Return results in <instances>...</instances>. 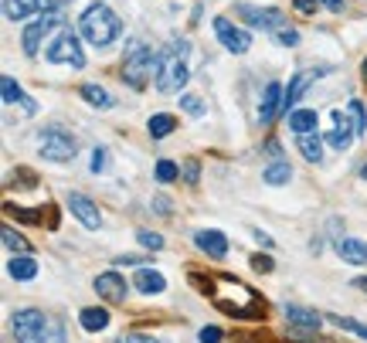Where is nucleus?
Returning a JSON list of instances; mask_svg holds the SVG:
<instances>
[{
  "instance_id": "44",
  "label": "nucleus",
  "mask_w": 367,
  "mask_h": 343,
  "mask_svg": "<svg viewBox=\"0 0 367 343\" xmlns=\"http://www.w3.org/2000/svg\"><path fill=\"white\" fill-rule=\"evenodd\" d=\"M255 238H259V245H265V249H272V238L265 232H255Z\"/></svg>"
},
{
  "instance_id": "43",
  "label": "nucleus",
  "mask_w": 367,
  "mask_h": 343,
  "mask_svg": "<svg viewBox=\"0 0 367 343\" xmlns=\"http://www.w3.org/2000/svg\"><path fill=\"white\" fill-rule=\"evenodd\" d=\"M323 7H330V11H344V0H320Z\"/></svg>"
},
{
  "instance_id": "26",
  "label": "nucleus",
  "mask_w": 367,
  "mask_h": 343,
  "mask_svg": "<svg viewBox=\"0 0 367 343\" xmlns=\"http://www.w3.org/2000/svg\"><path fill=\"white\" fill-rule=\"evenodd\" d=\"M147 129H150L153 140H164V136H170V133L177 129V119H174V116H167V112H160V116H150Z\"/></svg>"
},
{
  "instance_id": "2",
  "label": "nucleus",
  "mask_w": 367,
  "mask_h": 343,
  "mask_svg": "<svg viewBox=\"0 0 367 343\" xmlns=\"http://www.w3.org/2000/svg\"><path fill=\"white\" fill-rule=\"evenodd\" d=\"M14 340L17 343H65L61 327L55 320H48L41 310H17L14 312Z\"/></svg>"
},
{
  "instance_id": "33",
  "label": "nucleus",
  "mask_w": 367,
  "mask_h": 343,
  "mask_svg": "<svg viewBox=\"0 0 367 343\" xmlns=\"http://www.w3.org/2000/svg\"><path fill=\"white\" fill-rule=\"evenodd\" d=\"M106 167H109V153L102 146H95V150H92V173H102Z\"/></svg>"
},
{
  "instance_id": "18",
  "label": "nucleus",
  "mask_w": 367,
  "mask_h": 343,
  "mask_svg": "<svg viewBox=\"0 0 367 343\" xmlns=\"http://www.w3.org/2000/svg\"><path fill=\"white\" fill-rule=\"evenodd\" d=\"M137 289L139 293H147V296H160L164 289H167V279L156 272V268H147V266H139L137 272Z\"/></svg>"
},
{
  "instance_id": "11",
  "label": "nucleus",
  "mask_w": 367,
  "mask_h": 343,
  "mask_svg": "<svg viewBox=\"0 0 367 343\" xmlns=\"http://www.w3.org/2000/svg\"><path fill=\"white\" fill-rule=\"evenodd\" d=\"M330 119H334V129L326 133V143H330L334 150H340V153H344V150H347V146L353 143V136H357V129H353V126L347 123V116H344L340 109L330 112Z\"/></svg>"
},
{
  "instance_id": "34",
  "label": "nucleus",
  "mask_w": 367,
  "mask_h": 343,
  "mask_svg": "<svg viewBox=\"0 0 367 343\" xmlns=\"http://www.w3.org/2000/svg\"><path fill=\"white\" fill-rule=\"evenodd\" d=\"M181 106L191 112V116H204V106H201L198 95H181Z\"/></svg>"
},
{
  "instance_id": "24",
  "label": "nucleus",
  "mask_w": 367,
  "mask_h": 343,
  "mask_svg": "<svg viewBox=\"0 0 367 343\" xmlns=\"http://www.w3.org/2000/svg\"><path fill=\"white\" fill-rule=\"evenodd\" d=\"M78 323H82V330H89V333H99V330L109 327V312L99 310V306H89V310L78 312Z\"/></svg>"
},
{
  "instance_id": "14",
  "label": "nucleus",
  "mask_w": 367,
  "mask_h": 343,
  "mask_svg": "<svg viewBox=\"0 0 367 343\" xmlns=\"http://www.w3.org/2000/svg\"><path fill=\"white\" fill-rule=\"evenodd\" d=\"M282 99H286V95H282V85H279V82H269V85H265V92H262V106H259V119L265 126L279 116V109H282Z\"/></svg>"
},
{
  "instance_id": "45",
  "label": "nucleus",
  "mask_w": 367,
  "mask_h": 343,
  "mask_svg": "<svg viewBox=\"0 0 367 343\" xmlns=\"http://www.w3.org/2000/svg\"><path fill=\"white\" fill-rule=\"evenodd\" d=\"M353 285H357V289H364V293H367V276H361V279H353Z\"/></svg>"
},
{
  "instance_id": "16",
  "label": "nucleus",
  "mask_w": 367,
  "mask_h": 343,
  "mask_svg": "<svg viewBox=\"0 0 367 343\" xmlns=\"http://www.w3.org/2000/svg\"><path fill=\"white\" fill-rule=\"evenodd\" d=\"M0 92H4V102H7V106H21V109L28 112V116H34V112H38L34 99H28V95L21 92V85H17L11 75L0 78Z\"/></svg>"
},
{
  "instance_id": "4",
  "label": "nucleus",
  "mask_w": 367,
  "mask_h": 343,
  "mask_svg": "<svg viewBox=\"0 0 367 343\" xmlns=\"http://www.w3.org/2000/svg\"><path fill=\"white\" fill-rule=\"evenodd\" d=\"M156 68H160V51H153L147 45H133L126 51V62H122V78L133 89H147V82L156 78Z\"/></svg>"
},
{
  "instance_id": "5",
  "label": "nucleus",
  "mask_w": 367,
  "mask_h": 343,
  "mask_svg": "<svg viewBox=\"0 0 367 343\" xmlns=\"http://www.w3.org/2000/svg\"><path fill=\"white\" fill-rule=\"evenodd\" d=\"M45 58L51 65H72V68H82V65H85V55H82V48H78V38L68 24H61L58 31H55V38L48 41Z\"/></svg>"
},
{
  "instance_id": "36",
  "label": "nucleus",
  "mask_w": 367,
  "mask_h": 343,
  "mask_svg": "<svg viewBox=\"0 0 367 343\" xmlns=\"http://www.w3.org/2000/svg\"><path fill=\"white\" fill-rule=\"evenodd\" d=\"M198 173H201L198 160H187V163H184V180H187V184H198Z\"/></svg>"
},
{
  "instance_id": "9",
  "label": "nucleus",
  "mask_w": 367,
  "mask_h": 343,
  "mask_svg": "<svg viewBox=\"0 0 367 343\" xmlns=\"http://www.w3.org/2000/svg\"><path fill=\"white\" fill-rule=\"evenodd\" d=\"M238 14L252 24V28H262V31H282V14L275 7H252V4H238Z\"/></svg>"
},
{
  "instance_id": "12",
  "label": "nucleus",
  "mask_w": 367,
  "mask_h": 343,
  "mask_svg": "<svg viewBox=\"0 0 367 343\" xmlns=\"http://www.w3.org/2000/svg\"><path fill=\"white\" fill-rule=\"evenodd\" d=\"M95 293L106 303H122L126 299V279L119 272H102V276H95Z\"/></svg>"
},
{
  "instance_id": "21",
  "label": "nucleus",
  "mask_w": 367,
  "mask_h": 343,
  "mask_svg": "<svg viewBox=\"0 0 367 343\" xmlns=\"http://www.w3.org/2000/svg\"><path fill=\"white\" fill-rule=\"evenodd\" d=\"M41 11V0H4V14L7 21H28L31 14Z\"/></svg>"
},
{
  "instance_id": "20",
  "label": "nucleus",
  "mask_w": 367,
  "mask_h": 343,
  "mask_svg": "<svg viewBox=\"0 0 367 343\" xmlns=\"http://www.w3.org/2000/svg\"><path fill=\"white\" fill-rule=\"evenodd\" d=\"M317 78V72H299V75H292V82H289V89H286V99H282V109L289 112L296 102H299V95L309 89V82Z\"/></svg>"
},
{
  "instance_id": "39",
  "label": "nucleus",
  "mask_w": 367,
  "mask_h": 343,
  "mask_svg": "<svg viewBox=\"0 0 367 343\" xmlns=\"http://www.w3.org/2000/svg\"><path fill=\"white\" fill-rule=\"evenodd\" d=\"M116 266H150L143 255H122V258H116Z\"/></svg>"
},
{
  "instance_id": "15",
  "label": "nucleus",
  "mask_w": 367,
  "mask_h": 343,
  "mask_svg": "<svg viewBox=\"0 0 367 343\" xmlns=\"http://www.w3.org/2000/svg\"><path fill=\"white\" fill-rule=\"evenodd\" d=\"M194 245H198L204 255H211V258H225V255H228V238H225L221 232H214V228L211 232L194 234Z\"/></svg>"
},
{
  "instance_id": "47",
  "label": "nucleus",
  "mask_w": 367,
  "mask_h": 343,
  "mask_svg": "<svg viewBox=\"0 0 367 343\" xmlns=\"http://www.w3.org/2000/svg\"><path fill=\"white\" fill-rule=\"evenodd\" d=\"M361 75H364V82H367V62H364V68H361Z\"/></svg>"
},
{
  "instance_id": "10",
  "label": "nucleus",
  "mask_w": 367,
  "mask_h": 343,
  "mask_svg": "<svg viewBox=\"0 0 367 343\" xmlns=\"http://www.w3.org/2000/svg\"><path fill=\"white\" fill-rule=\"evenodd\" d=\"M68 211H72V214H75V218L82 221V224H85L89 232H95V228L102 224V214H99V207H95V204H92L85 194H68Z\"/></svg>"
},
{
  "instance_id": "41",
  "label": "nucleus",
  "mask_w": 367,
  "mask_h": 343,
  "mask_svg": "<svg viewBox=\"0 0 367 343\" xmlns=\"http://www.w3.org/2000/svg\"><path fill=\"white\" fill-rule=\"evenodd\" d=\"M122 343H160V340H153V337H143V333H126V337H122Z\"/></svg>"
},
{
  "instance_id": "17",
  "label": "nucleus",
  "mask_w": 367,
  "mask_h": 343,
  "mask_svg": "<svg viewBox=\"0 0 367 343\" xmlns=\"http://www.w3.org/2000/svg\"><path fill=\"white\" fill-rule=\"evenodd\" d=\"M334 249L347 266H367V245L361 238H336Z\"/></svg>"
},
{
  "instance_id": "27",
  "label": "nucleus",
  "mask_w": 367,
  "mask_h": 343,
  "mask_svg": "<svg viewBox=\"0 0 367 343\" xmlns=\"http://www.w3.org/2000/svg\"><path fill=\"white\" fill-rule=\"evenodd\" d=\"M262 180H265V184H272V187H282V184H289L292 180V167L289 163H272V167H265Z\"/></svg>"
},
{
  "instance_id": "8",
  "label": "nucleus",
  "mask_w": 367,
  "mask_h": 343,
  "mask_svg": "<svg viewBox=\"0 0 367 343\" xmlns=\"http://www.w3.org/2000/svg\"><path fill=\"white\" fill-rule=\"evenodd\" d=\"M214 34H218L221 48H228L231 55H245V51L252 48V34L242 31V28H235L228 17H214Z\"/></svg>"
},
{
  "instance_id": "6",
  "label": "nucleus",
  "mask_w": 367,
  "mask_h": 343,
  "mask_svg": "<svg viewBox=\"0 0 367 343\" xmlns=\"http://www.w3.org/2000/svg\"><path fill=\"white\" fill-rule=\"evenodd\" d=\"M38 146H41V156L45 160H55V163H65V160H72L78 150V143L65 133V129H45L41 133V140H38Z\"/></svg>"
},
{
  "instance_id": "13",
  "label": "nucleus",
  "mask_w": 367,
  "mask_h": 343,
  "mask_svg": "<svg viewBox=\"0 0 367 343\" xmlns=\"http://www.w3.org/2000/svg\"><path fill=\"white\" fill-rule=\"evenodd\" d=\"M286 320H289V327L299 330V333H317L326 316H317L313 310H303V306H286Z\"/></svg>"
},
{
  "instance_id": "42",
  "label": "nucleus",
  "mask_w": 367,
  "mask_h": 343,
  "mask_svg": "<svg viewBox=\"0 0 367 343\" xmlns=\"http://www.w3.org/2000/svg\"><path fill=\"white\" fill-rule=\"evenodd\" d=\"M279 41H282V45H296V41H299V34L289 31V28H282V31H279Z\"/></svg>"
},
{
  "instance_id": "31",
  "label": "nucleus",
  "mask_w": 367,
  "mask_h": 343,
  "mask_svg": "<svg viewBox=\"0 0 367 343\" xmlns=\"http://www.w3.org/2000/svg\"><path fill=\"white\" fill-rule=\"evenodd\" d=\"M351 119H353V129H357V136H364L367 133V112H364V102H351Z\"/></svg>"
},
{
  "instance_id": "46",
  "label": "nucleus",
  "mask_w": 367,
  "mask_h": 343,
  "mask_svg": "<svg viewBox=\"0 0 367 343\" xmlns=\"http://www.w3.org/2000/svg\"><path fill=\"white\" fill-rule=\"evenodd\" d=\"M361 177H364V180H367V163H364V167H361Z\"/></svg>"
},
{
  "instance_id": "35",
  "label": "nucleus",
  "mask_w": 367,
  "mask_h": 343,
  "mask_svg": "<svg viewBox=\"0 0 367 343\" xmlns=\"http://www.w3.org/2000/svg\"><path fill=\"white\" fill-rule=\"evenodd\" d=\"M221 337H225V333H221L218 327H204V330L198 333V340H201V343H221Z\"/></svg>"
},
{
  "instance_id": "32",
  "label": "nucleus",
  "mask_w": 367,
  "mask_h": 343,
  "mask_svg": "<svg viewBox=\"0 0 367 343\" xmlns=\"http://www.w3.org/2000/svg\"><path fill=\"white\" fill-rule=\"evenodd\" d=\"M137 241L143 245V249H153V251L164 249V238H160L156 232H139V234H137Z\"/></svg>"
},
{
  "instance_id": "25",
  "label": "nucleus",
  "mask_w": 367,
  "mask_h": 343,
  "mask_svg": "<svg viewBox=\"0 0 367 343\" xmlns=\"http://www.w3.org/2000/svg\"><path fill=\"white\" fill-rule=\"evenodd\" d=\"M82 99L89 102V106H95V109H112V95H109V89H102V85H82Z\"/></svg>"
},
{
  "instance_id": "1",
  "label": "nucleus",
  "mask_w": 367,
  "mask_h": 343,
  "mask_svg": "<svg viewBox=\"0 0 367 343\" xmlns=\"http://www.w3.org/2000/svg\"><path fill=\"white\" fill-rule=\"evenodd\" d=\"M187 51H191L187 41H170L160 51V68H156V78H153L156 92H181L184 85H187V78H191L187 65H184Z\"/></svg>"
},
{
  "instance_id": "3",
  "label": "nucleus",
  "mask_w": 367,
  "mask_h": 343,
  "mask_svg": "<svg viewBox=\"0 0 367 343\" xmlns=\"http://www.w3.org/2000/svg\"><path fill=\"white\" fill-rule=\"evenodd\" d=\"M78 28H82V38H85L92 48H109L116 38H119L122 21L109 11L106 4H92L89 11L82 14Z\"/></svg>"
},
{
  "instance_id": "38",
  "label": "nucleus",
  "mask_w": 367,
  "mask_h": 343,
  "mask_svg": "<svg viewBox=\"0 0 367 343\" xmlns=\"http://www.w3.org/2000/svg\"><path fill=\"white\" fill-rule=\"evenodd\" d=\"M153 211H156V214H164V218L170 214V201L164 197V194H156V197H153Z\"/></svg>"
},
{
  "instance_id": "30",
  "label": "nucleus",
  "mask_w": 367,
  "mask_h": 343,
  "mask_svg": "<svg viewBox=\"0 0 367 343\" xmlns=\"http://www.w3.org/2000/svg\"><path fill=\"white\" fill-rule=\"evenodd\" d=\"M4 245H7L11 251H17V255H28L31 251V245L14 232V228H4Z\"/></svg>"
},
{
  "instance_id": "19",
  "label": "nucleus",
  "mask_w": 367,
  "mask_h": 343,
  "mask_svg": "<svg viewBox=\"0 0 367 343\" xmlns=\"http://www.w3.org/2000/svg\"><path fill=\"white\" fill-rule=\"evenodd\" d=\"M320 126V112L317 109H292L289 112V129L299 136V133H317Z\"/></svg>"
},
{
  "instance_id": "23",
  "label": "nucleus",
  "mask_w": 367,
  "mask_h": 343,
  "mask_svg": "<svg viewBox=\"0 0 367 343\" xmlns=\"http://www.w3.org/2000/svg\"><path fill=\"white\" fill-rule=\"evenodd\" d=\"M7 272H11L17 282H28V279L38 276V262H34L31 255H14V258H11V266H7Z\"/></svg>"
},
{
  "instance_id": "29",
  "label": "nucleus",
  "mask_w": 367,
  "mask_h": 343,
  "mask_svg": "<svg viewBox=\"0 0 367 343\" xmlns=\"http://www.w3.org/2000/svg\"><path fill=\"white\" fill-rule=\"evenodd\" d=\"M177 177H181V167H177L174 160H160V163H156V180H160V184H174Z\"/></svg>"
},
{
  "instance_id": "7",
  "label": "nucleus",
  "mask_w": 367,
  "mask_h": 343,
  "mask_svg": "<svg viewBox=\"0 0 367 343\" xmlns=\"http://www.w3.org/2000/svg\"><path fill=\"white\" fill-rule=\"evenodd\" d=\"M58 28H61L58 11H41V17H38V21H31L28 28H24V34H21L24 55H38V48H41V41H45V34L58 31Z\"/></svg>"
},
{
  "instance_id": "28",
  "label": "nucleus",
  "mask_w": 367,
  "mask_h": 343,
  "mask_svg": "<svg viewBox=\"0 0 367 343\" xmlns=\"http://www.w3.org/2000/svg\"><path fill=\"white\" fill-rule=\"evenodd\" d=\"M326 320H330L334 327H340V330H351V333H357L361 340H367V327H364V323H357V320H351V316H336V312H330Z\"/></svg>"
},
{
  "instance_id": "40",
  "label": "nucleus",
  "mask_w": 367,
  "mask_h": 343,
  "mask_svg": "<svg viewBox=\"0 0 367 343\" xmlns=\"http://www.w3.org/2000/svg\"><path fill=\"white\" fill-rule=\"evenodd\" d=\"M292 7H296L299 14H313V11H317V0H292Z\"/></svg>"
},
{
  "instance_id": "37",
  "label": "nucleus",
  "mask_w": 367,
  "mask_h": 343,
  "mask_svg": "<svg viewBox=\"0 0 367 343\" xmlns=\"http://www.w3.org/2000/svg\"><path fill=\"white\" fill-rule=\"evenodd\" d=\"M252 266L259 268V272H272V258H269V255H252Z\"/></svg>"
},
{
  "instance_id": "22",
  "label": "nucleus",
  "mask_w": 367,
  "mask_h": 343,
  "mask_svg": "<svg viewBox=\"0 0 367 343\" xmlns=\"http://www.w3.org/2000/svg\"><path fill=\"white\" fill-rule=\"evenodd\" d=\"M296 146H299V153H303L309 163H320L323 160V140L317 133H299V136H296Z\"/></svg>"
}]
</instances>
